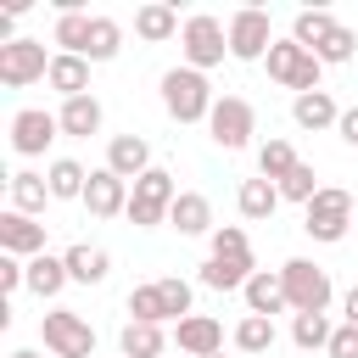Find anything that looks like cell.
<instances>
[{"label":"cell","instance_id":"e575fe53","mask_svg":"<svg viewBox=\"0 0 358 358\" xmlns=\"http://www.w3.org/2000/svg\"><path fill=\"white\" fill-rule=\"evenodd\" d=\"M268 347H274V319L246 313V319L235 324V352H268Z\"/></svg>","mask_w":358,"mask_h":358},{"label":"cell","instance_id":"cb8c5ba5","mask_svg":"<svg viewBox=\"0 0 358 358\" xmlns=\"http://www.w3.org/2000/svg\"><path fill=\"white\" fill-rule=\"evenodd\" d=\"M185 22H179V11L173 6H162V0H151V6H140L134 11V34L145 39V45H162V39H173Z\"/></svg>","mask_w":358,"mask_h":358},{"label":"cell","instance_id":"d590c367","mask_svg":"<svg viewBox=\"0 0 358 358\" xmlns=\"http://www.w3.org/2000/svg\"><path fill=\"white\" fill-rule=\"evenodd\" d=\"M207 241H213V257H241V263H252V241H246L241 224H218Z\"/></svg>","mask_w":358,"mask_h":358},{"label":"cell","instance_id":"7402d4cb","mask_svg":"<svg viewBox=\"0 0 358 358\" xmlns=\"http://www.w3.org/2000/svg\"><path fill=\"white\" fill-rule=\"evenodd\" d=\"M62 101H73V95H90V62L84 56H67V50H56L50 56V78H45Z\"/></svg>","mask_w":358,"mask_h":358},{"label":"cell","instance_id":"74e56055","mask_svg":"<svg viewBox=\"0 0 358 358\" xmlns=\"http://www.w3.org/2000/svg\"><path fill=\"white\" fill-rule=\"evenodd\" d=\"M319 190H324V185H319L313 162H296V173H291V179L280 185V201H302V207H308V201H313Z\"/></svg>","mask_w":358,"mask_h":358},{"label":"cell","instance_id":"d4e9b609","mask_svg":"<svg viewBox=\"0 0 358 358\" xmlns=\"http://www.w3.org/2000/svg\"><path fill=\"white\" fill-rule=\"evenodd\" d=\"M296 162H302V157H296V145H291V140H280V134L257 145V173H263L268 185H285V179L296 173Z\"/></svg>","mask_w":358,"mask_h":358},{"label":"cell","instance_id":"1f68e13d","mask_svg":"<svg viewBox=\"0 0 358 358\" xmlns=\"http://www.w3.org/2000/svg\"><path fill=\"white\" fill-rule=\"evenodd\" d=\"M336 28H341V22H336L330 11H296V22H291V39H296L302 50H319V45H324Z\"/></svg>","mask_w":358,"mask_h":358},{"label":"cell","instance_id":"8d00e7d4","mask_svg":"<svg viewBox=\"0 0 358 358\" xmlns=\"http://www.w3.org/2000/svg\"><path fill=\"white\" fill-rule=\"evenodd\" d=\"M313 56H319L324 67H341V62H352V56H358V34H352V28L341 22V28H336V34H330V39H324V45L313 50Z\"/></svg>","mask_w":358,"mask_h":358},{"label":"cell","instance_id":"836d02e7","mask_svg":"<svg viewBox=\"0 0 358 358\" xmlns=\"http://www.w3.org/2000/svg\"><path fill=\"white\" fill-rule=\"evenodd\" d=\"M123 50V28L112 22V17H95L90 22V50H84V62H112Z\"/></svg>","mask_w":358,"mask_h":358},{"label":"cell","instance_id":"f1b7e54d","mask_svg":"<svg viewBox=\"0 0 358 358\" xmlns=\"http://www.w3.org/2000/svg\"><path fill=\"white\" fill-rule=\"evenodd\" d=\"M45 179H50V196H56V201H84L90 168H84V162H73V157H56V162L45 168Z\"/></svg>","mask_w":358,"mask_h":358},{"label":"cell","instance_id":"d6a6232c","mask_svg":"<svg viewBox=\"0 0 358 358\" xmlns=\"http://www.w3.org/2000/svg\"><path fill=\"white\" fill-rule=\"evenodd\" d=\"M330 336H336V324H330L324 313H296V319H291V341H296L302 352H319V347H330Z\"/></svg>","mask_w":358,"mask_h":358},{"label":"cell","instance_id":"f35d334b","mask_svg":"<svg viewBox=\"0 0 358 358\" xmlns=\"http://www.w3.org/2000/svg\"><path fill=\"white\" fill-rule=\"evenodd\" d=\"M22 285H28V263L11 257V252H0V291L11 296V291H22Z\"/></svg>","mask_w":358,"mask_h":358},{"label":"cell","instance_id":"277c9868","mask_svg":"<svg viewBox=\"0 0 358 358\" xmlns=\"http://www.w3.org/2000/svg\"><path fill=\"white\" fill-rule=\"evenodd\" d=\"M280 280H285V302H291V313H324L330 296H336L330 268H319L313 257H291V263H280Z\"/></svg>","mask_w":358,"mask_h":358},{"label":"cell","instance_id":"6da1fadb","mask_svg":"<svg viewBox=\"0 0 358 358\" xmlns=\"http://www.w3.org/2000/svg\"><path fill=\"white\" fill-rule=\"evenodd\" d=\"M129 319H140V324H179V319H190V280H179V274H162V280H145V285H134L129 291Z\"/></svg>","mask_w":358,"mask_h":358},{"label":"cell","instance_id":"5bb4252c","mask_svg":"<svg viewBox=\"0 0 358 358\" xmlns=\"http://www.w3.org/2000/svg\"><path fill=\"white\" fill-rule=\"evenodd\" d=\"M0 252H11V257H39L45 252V224L39 218H28V213H0Z\"/></svg>","mask_w":358,"mask_h":358},{"label":"cell","instance_id":"2e32d148","mask_svg":"<svg viewBox=\"0 0 358 358\" xmlns=\"http://www.w3.org/2000/svg\"><path fill=\"white\" fill-rule=\"evenodd\" d=\"M106 168L117 179H140V173H151V145L140 134H112L106 140Z\"/></svg>","mask_w":358,"mask_h":358},{"label":"cell","instance_id":"60d3db41","mask_svg":"<svg viewBox=\"0 0 358 358\" xmlns=\"http://www.w3.org/2000/svg\"><path fill=\"white\" fill-rule=\"evenodd\" d=\"M336 134H341L347 145H358V106H347V112H341V123H336Z\"/></svg>","mask_w":358,"mask_h":358},{"label":"cell","instance_id":"9c48e42d","mask_svg":"<svg viewBox=\"0 0 358 358\" xmlns=\"http://www.w3.org/2000/svg\"><path fill=\"white\" fill-rule=\"evenodd\" d=\"M39 336H45V347L56 358H90L95 352V324L84 313H73V308H50L39 319Z\"/></svg>","mask_w":358,"mask_h":358},{"label":"cell","instance_id":"7a4b0ae2","mask_svg":"<svg viewBox=\"0 0 358 358\" xmlns=\"http://www.w3.org/2000/svg\"><path fill=\"white\" fill-rule=\"evenodd\" d=\"M162 106H168L173 123H207L213 106H218V95H213V84H207V73H196V67L179 62V67L162 73Z\"/></svg>","mask_w":358,"mask_h":358},{"label":"cell","instance_id":"d6986e66","mask_svg":"<svg viewBox=\"0 0 358 358\" xmlns=\"http://www.w3.org/2000/svg\"><path fill=\"white\" fill-rule=\"evenodd\" d=\"M246 313H263V319H274V313H285L291 302H285V280H280V268L268 274V268H257L252 280H246Z\"/></svg>","mask_w":358,"mask_h":358},{"label":"cell","instance_id":"ab89813d","mask_svg":"<svg viewBox=\"0 0 358 358\" xmlns=\"http://www.w3.org/2000/svg\"><path fill=\"white\" fill-rule=\"evenodd\" d=\"M324 352L330 358H358V324H336V336H330Z\"/></svg>","mask_w":358,"mask_h":358},{"label":"cell","instance_id":"52a82bcc","mask_svg":"<svg viewBox=\"0 0 358 358\" xmlns=\"http://www.w3.org/2000/svg\"><path fill=\"white\" fill-rule=\"evenodd\" d=\"M263 62H268V78H274V84H285V90H296V95L319 90V73H324V62H319L313 50H302L296 39H274Z\"/></svg>","mask_w":358,"mask_h":358},{"label":"cell","instance_id":"e0dca14e","mask_svg":"<svg viewBox=\"0 0 358 358\" xmlns=\"http://www.w3.org/2000/svg\"><path fill=\"white\" fill-rule=\"evenodd\" d=\"M6 190H11V213H28V218H39L45 201H56V196H50V179L34 173V168H17V173L6 179Z\"/></svg>","mask_w":358,"mask_h":358},{"label":"cell","instance_id":"5b68a950","mask_svg":"<svg viewBox=\"0 0 358 358\" xmlns=\"http://www.w3.org/2000/svg\"><path fill=\"white\" fill-rule=\"evenodd\" d=\"M179 201V185H173V173L168 168H151V173H140L134 179V196H129V224L134 229H157V224H168V207Z\"/></svg>","mask_w":358,"mask_h":358},{"label":"cell","instance_id":"4dcf8cb0","mask_svg":"<svg viewBox=\"0 0 358 358\" xmlns=\"http://www.w3.org/2000/svg\"><path fill=\"white\" fill-rule=\"evenodd\" d=\"M62 285H67V263L62 257H50V252H39V257H28V291L34 296H62Z\"/></svg>","mask_w":358,"mask_h":358},{"label":"cell","instance_id":"7c38bea8","mask_svg":"<svg viewBox=\"0 0 358 358\" xmlns=\"http://www.w3.org/2000/svg\"><path fill=\"white\" fill-rule=\"evenodd\" d=\"M62 134V117L45 112V106H22L11 112V151L17 157H45V145Z\"/></svg>","mask_w":358,"mask_h":358},{"label":"cell","instance_id":"603a6c76","mask_svg":"<svg viewBox=\"0 0 358 358\" xmlns=\"http://www.w3.org/2000/svg\"><path fill=\"white\" fill-rule=\"evenodd\" d=\"M62 134H73V140H90V134H101V123H106V112H101V101L95 95H73V101H62Z\"/></svg>","mask_w":358,"mask_h":358},{"label":"cell","instance_id":"8fae6325","mask_svg":"<svg viewBox=\"0 0 358 358\" xmlns=\"http://www.w3.org/2000/svg\"><path fill=\"white\" fill-rule=\"evenodd\" d=\"M39 78H50V56H45L39 39H11V45H0V84H6V90H28V84H39Z\"/></svg>","mask_w":358,"mask_h":358},{"label":"cell","instance_id":"b9f144b4","mask_svg":"<svg viewBox=\"0 0 358 358\" xmlns=\"http://www.w3.org/2000/svg\"><path fill=\"white\" fill-rule=\"evenodd\" d=\"M341 313H347V324H358V285L341 296Z\"/></svg>","mask_w":358,"mask_h":358},{"label":"cell","instance_id":"484cf974","mask_svg":"<svg viewBox=\"0 0 358 358\" xmlns=\"http://www.w3.org/2000/svg\"><path fill=\"white\" fill-rule=\"evenodd\" d=\"M235 207H241V218H274V207H280V185H268L263 173L257 179H241V190H235Z\"/></svg>","mask_w":358,"mask_h":358},{"label":"cell","instance_id":"ac0fdd59","mask_svg":"<svg viewBox=\"0 0 358 358\" xmlns=\"http://www.w3.org/2000/svg\"><path fill=\"white\" fill-rule=\"evenodd\" d=\"M62 263H67V280H73V285H101V280L112 274V257H106V246H90V241L67 246V252H62Z\"/></svg>","mask_w":358,"mask_h":358},{"label":"cell","instance_id":"30bf717a","mask_svg":"<svg viewBox=\"0 0 358 358\" xmlns=\"http://www.w3.org/2000/svg\"><path fill=\"white\" fill-rule=\"evenodd\" d=\"M224 28H229V56L235 62H263L268 45H274V22H268L263 6H241Z\"/></svg>","mask_w":358,"mask_h":358},{"label":"cell","instance_id":"f546056e","mask_svg":"<svg viewBox=\"0 0 358 358\" xmlns=\"http://www.w3.org/2000/svg\"><path fill=\"white\" fill-rule=\"evenodd\" d=\"M90 11H56V28H50V45H62L67 56H84L90 50Z\"/></svg>","mask_w":358,"mask_h":358},{"label":"cell","instance_id":"3957f363","mask_svg":"<svg viewBox=\"0 0 358 358\" xmlns=\"http://www.w3.org/2000/svg\"><path fill=\"white\" fill-rule=\"evenodd\" d=\"M179 56H185V67H196V73L218 67V62L229 56V28H224L213 11L185 17V28H179Z\"/></svg>","mask_w":358,"mask_h":358},{"label":"cell","instance_id":"8992f818","mask_svg":"<svg viewBox=\"0 0 358 358\" xmlns=\"http://www.w3.org/2000/svg\"><path fill=\"white\" fill-rule=\"evenodd\" d=\"M302 229H308L313 241H324V246L347 241V229H352V190L324 185V190H319V196L302 207Z\"/></svg>","mask_w":358,"mask_h":358},{"label":"cell","instance_id":"7bdbcfd3","mask_svg":"<svg viewBox=\"0 0 358 358\" xmlns=\"http://www.w3.org/2000/svg\"><path fill=\"white\" fill-rule=\"evenodd\" d=\"M11 358H39V352H34V347H17V352H11Z\"/></svg>","mask_w":358,"mask_h":358},{"label":"cell","instance_id":"ba28073f","mask_svg":"<svg viewBox=\"0 0 358 358\" xmlns=\"http://www.w3.org/2000/svg\"><path fill=\"white\" fill-rule=\"evenodd\" d=\"M207 134H213L218 151H246L252 134H257L252 101H246V95H218V106H213V117H207Z\"/></svg>","mask_w":358,"mask_h":358},{"label":"cell","instance_id":"ffe728a7","mask_svg":"<svg viewBox=\"0 0 358 358\" xmlns=\"http://www.w3.org/2000/svg\"><path fill=\"white\" fill-rule=\"evenodd\" d=\"M291 117H296V129H336L341 123V106H336V95L330 90H308V95H296L291 101Z\"/></svg>","mask_w":358,"mask_h":358},{"label":"cell","instance_id":"4316f807","mask_svg":"<svg viewBox=\"0 0 358 358\" xmlns=\"http://www.w3.org/2000/svg\"><path fill=\"white\" fill-rule=\"evenodd\" d=\"M252 274H257V263H241V257H207L201 263V285L207 291H246Z\"/></svg>","mask_w":358,"mask_h":358},{"label":"cell","instance_id":"ee69618b","mask_svg":"<svg viewBox=\"0 0 358 358\" xmlns=\"http://www.w3.org/2000/svg\"><path fill=\"white\" fill-rule=\"evenodd\" d=\"M213 358H224V352H213Z\"/></svg>","mask_w":358,"mask_h":358},{"label":"cell","instance_id":"9a60e30c","mask_svg":"<svg viewBox=\"0 0 358 358\" xmlns=\"http://www.w3.org/2000/svg\"><path fill=\"white\" fill-rule=\"evenodd\" d=\"M173 341H179L185 358H213V352H224V324L213 313H190V319H179Z\"/></svg>","mask_w":358,"mask_h":358},{"label":"cell","instance_id":"83f0119b","mask_svg":"<svg viewBox=\"0 0 358 358\" xmlns=\"http://www.w3.org/2000/svg\"><path fill=\"white\" fill-rule=\"evenodd\" d=\"M117 347H123V358H168V336H162V324H140V319L123 324Z\"/></svg>","mask_w":358,"mask_h":358},{"label":"cell","instance_id":"44dd1931","mask_svg":"<svg viewBox=\"0 0 358 358\" xmlns=\"http://www.w3.org/2000/svg\"><path fill=\"white\" fill-rule=\"evenodd\" d=\"M168 224L179 235H213V201L201 190H179V201L168 207Z\"/></svg>","mask_w":358,"mask_h":358},{"label":"cell","instance_id":"4fadbf2b","mask_svg":"<svg viewBox=\"0 0 358 358\" xmlns=\"http://www.w3.org/2000/svg\"><path fill=\"white\" fill-rule=\"evenodd\" d=\"M129 179H117L106 162L101 168H90V185H84V207H90V218H117V213H129Z\"/></svg>","mask_w":358,"mask_h":358}]
</instances>
